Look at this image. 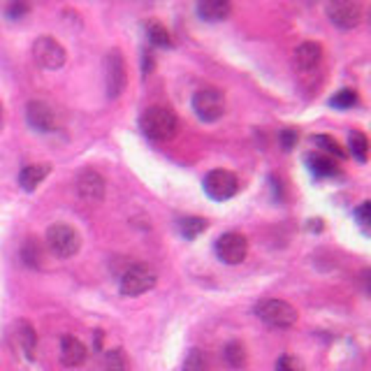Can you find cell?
Wrapping results in <instances>:
<instances>
[{"label": "cell", "mask_w": 371, "mask_h": 371, "mask_svg": "<svg viewBox=\"0 0 371 371\" xmlns=\"http://www.w3.org/2000/svg\"><path fill=\"white\" fill-rule=\"evenodd\" d=\"M21 258L28 267H37L40 265V248H37L35 239H28L21 248Z\"/></svg>", "instance_id": "4316f807"}, {"label": "cell", "mask_w": 371, "mask_h": 371, "mask_svg": "<svg viewBox=\"0 0 371 371\" xmlns=\"http://www.w3.org/2000/svg\"><path fill=\"white\" fill-rule=\"evenodd\" d=\"M158 274L146 265H135L130 267L123 277H121V295L126 297H139L144 292H149L151 288H156Z\"/></svg>", "instance_id": "8992f818"}, {"label": "cell", "mask_w": 371, "mask_h": 371, "mask_svg": "<svg viewBox=\"0 0 371 371\" xmlns=\"http://www.w3.org/2000/svg\"><path fill=\"white\" fill-rule=\"evenodd\" d=\"M139 130L149 139L156 142H168L177 135L179 130V119L170 107H149L142 119H139Z\"/></svg>", "instance_id": "6da1fadb"}, {"label": "cell", "mask_w": 371, "mask_h": 371, "mask_svg": "<svg viewBox=\"0 0 371 371\" xmlns=\"http://www.w3.org/2000/svg\"><path fill=\"white\" fill-rule=\"evenodd\" d=\"M330 21L341 30H353L362 23V5L350 3V0H339L328 5Z\"/></svg>", "instance_id": "30bf717a"}, {"label": "cell", "mask_w": 371, "mask_h": 371, "mask_svg": "<svg viewBox=\"0 0 371 371\" xmlns=\"http://www.w3.org/2000/svg\"><path fill=\"white\" fill-rule=\"evenodd\" d=\"M26 119L37 132H54L59 128V117H56L54 107L44 100H30L26 105Z\"/></svg>", "instance_id": "8fae6325"}, {"label": "cell", "mask_w": 371, "mask_h": 371, "mask_svg": "<svg viewBox=\"0 0 371 371\" xmlns=\"http://www.w3.org/2000/svg\"><path fill=\"white\" fill-rule=\"evenodd\" d=\"M179 230H181V234L186 239H195L197 234H202L204 230H207V221L197 219V216H188V219H183L179 223Z\"/></svg>", "instance_id": "7402d4cb"}, {"label": "cell", "mask_w": 371, "mask_h": 371, "mask_svg": "<svg viewBox=\"0 0 371 371\" xmlns=\"http://www.w3.org/2000/svg\"><path fill=\"white\" fill-rule=\"evenodd\" d=\"M33 59L40 68L44 70H59L66 66L68 51L66 47L51 35H40L33 42Z\"/></svg>", "instance_id": "5b68a950"}, {"label": "cell", "mask_w": 371, "mask_h": 371, "mask_svg": "<svg viewBox=\"0 0 371 371\" xmlns=\"http://www.w3.org/2000/svg\"><path fill=\"white\" fill-rule=\"evenodd\" d=\"M105 190H107L105 179L95 170H84L79 179H77V193L84 197L86 202H102Z\"/></svg>", "instance_id": "7c38bea8"}, {"label": "cell", "mask_w": 371, "mask_h": 371, "mask_svg": "<svg viewBox=\"0 0 371 371\" xmlns=\"http://www.w3.org/2000/svg\"><path fill=\"white\" fill-rule=\"evenodd\" d=\"M357 102V93L353 88H341L339 93H334V98L330 100L332 107H337V110H348V107H353Z\"/></svg>", "instance_id": "484cf974"}, {"label": "cell", "mask_w": 371, "mask_h": 371, "mask_svg": "<svg viewBox=\"0 0 371 371\" xmlns=\"http://www.w3.org/2000/svg\"><path fill=\"white\" fill-rule=\"evenodd\" d=\"M230 12H232V5L228 0H202V3H197V14L204 21H225Z\"/></svg>", "instance_id": "9a60e30c"}, {"label": "cell", "mask_w": 371, "mask_h": 371, "mask_svg": "<svg viewBox=\"0 0 371 371\" xmlns=\"http://www.w3.org/2000/svg\"><path fill=\"white\" fill-rule=\"evenodd\" d=\"M237 190H239V181H237V177L228 170H211L209 174L204 177V193L216 202L230 200V197L237 195Z\"/></svg>", "instance_id": "ba28073f"}, {"label": "cell", "mask_w": 371, "mask_h": 371, "mask_svg": "<svg viewBox=\"0 0 371 371\" xmlns=\"http://www.w3.org/2000/svg\"><path fill=\"white\" fill-rule=\"evenodd\" d=\"M216 255L225 265H239L248 255V241L239 232H225L216 239Z\"/></svg>", "instance_id": "9c48e42d"}, {"label": "cell", "mask_w": 371, "mask_h": 371, "mask_svg": "<svg viewBox=\"0 0 371 371\" xmlns=\"http://www.w3.org/2000/svg\"><path fill=\"white\" fill-rule=\"evenodd\" d=\"M51 168L47 163H40V165H26L21 170V174H19V186H21L23 190H35L37 186H40L44 179L49 177Z\"/></svg>", "instance_id": "2e32d148"}, {"label": "cell", "mask_w": 371, "mask_h": 371, "mask_svg": "<svg viewBox=\"0 0 371 371\" xmlns=\"http://www.w3.org/2000/svg\"><path fill=\"white\" fill-rule=\"evenodd\" d=\"M255 316H258L262 323L270 325V328L288 330L297 323L299 313L295 306L285 302V299H262V302L255 304Z\"/></svg>", "instance_id": "7a4b0ae2"}, {"label": "cell", "mask_w": 371, "mask_h": 371, "mask_svg": "<svg viewBox=\"0 0 371 371\" xmlns=\"http://www.w3.org/2000/svg\"><path fill=\"white\" fill-rule=\"evenodd\" d=\"M181 371H209L207 355H204L200 348H190L188 355H186V360H183Z\"/></svg>", "instance_id": "44dd1931"}, {"label": "cell", "mask_w": 371, "mask_h": 371, "mask_svg": "<svg viewBox=\"0 0 371 371\" xmlns=\"http://www.w3.org/2000/svg\"><path fill=\"white\" fill-rule=\"evenodd\" d=\"M17 341H19V346H21L23 355L28 357V360H35L37 334H35L33 325H30L28 321H19L17 323Z\"/></svg>", "instance_id": "e0dca14e"}, {"label": "cell", "mask_w": 371, "mask_h": 371, "mask_svg": "<svg viewBox=\"0 0 371 371\" xmlns=\"http://www.w3.org/2000/svg\"><path fill=\"white\" fill-rule=\"evenodd\" d=\"M193 112L204 123H216L225 114V98H223L219 88L204 86L193 95Z\"/></svg>", "instance_id": "277c9868"}, {"label": "cell", "mask_w": 371, "mask_h": 371, "mask_svg": "<svg viewBox=\"0 0 371 371\" xmlns=\"http://www.w3.org/2000/svg\"><path fill=\"white\" fill-rule=\"evenodd\" d=\"M306 163H309V168L316 177H334L339 172L337 163L332 161L330 156H323V153H309V156H306Z\"/></svg>", "instance_id": "ac0fdd59"}, {"label": "cell", "mask_w": 371, "mask_h": 371, "mask_svg": "<svg viewBox=\"0 0 371 371\" xmlns=\"http://www.w3.org/2000/svg\"><path fill=\"white\" fill-rule=\"evenodd\" d=\"M105 367H107V371H130V362H128L123 350L117 348V350H110V353H107Z\"/></svg>", "instance_id": "603a6c76"}, {"label": "cell", "mask_w": 371, "mask_h": 371, "mask_svg": "<svg viewBox=\"0 0 371 371\" xmlns=\"http://www.w3.org/2000/svg\"><path fill=\"white\" fill-rule=\"evenodd\" d=\"M47 246L56 258L68 260L79 253L81 237L72 225H68V223H54V225L47 230Z\"/></svg>", "instance_id": "3957f363"}, {"label": "cell", "mask_w": 371, "mask_h": 371, "mask_svg": "<svg viewBox=\"0 0 371 371\" xmlns=\"http://www.w3.org/2000/svg\"><path fill=\"white\" fill-rule=\"evenodd\" d=\"M0 128H3V105H0Z\"/></svg>", "instance_id": "1f68e13d"}, {"label": "cell", "mask_w": 371, "mask_h": 371, "mask_svg": "<svg viewBox=\"0 0 371 371\" xmlns=\"http://www.w3.org/2000/svg\"><path fill=\"white\" fill-rule=\"evenodd\" d=\"M23 14H28V5L23 3H12L8 8V17L10 19H21Z\"/></svg>", "instance_id": "f546056e"}, {"label": "cell", "mask_w": 371, "mask_h": 371, "mask_svg": "<svg viewBox=\"0 0 371 371\" xmlns=\"http://www.w3.org/2000/svg\"><path fill=\"white\" fill-rule=\"evenodd\" d=\"M348 146H350V153H353L357 161L367 163V158H369V139H367L364 132L355 130L353 135H350V139H348Z\"/></svg>", "instance_id": "ffe728a7"}, {"label": "cell", "mask_w": 371, "mask_h": 371, "mask_svg": "<svg viewBox=\"0 0 371 371\" xmlns=\"http://www.w3.org/2000/svg\"><path fill=\"white\" fill-rule=\"evenodd\" d=\"M369 209H371V204H369V202H362V207H360V209H355V216H357V221L362 223V228H367V225H369Z\"/></svg>", "instance_id": "4dcf8cb0"}, {"label": "cell", "mask_w": 371, "mask_h": 371, "mask_svg": "<svg viewBox=\"0 0 371 371\" xmlns=\"http://www.w3.org/2000/svg\"><path fill=\"white\" fill-rule=\"evenodd\" d=\"M128 84V70H126V61L123 54L119 49H112L105 59V86H107V95L112 100H117L121 93L126 91Z\"/></svg>", "instance_id": "52a82bcc"}, {"label": "cell", "mask_w": 371, "mask_h": 371, "mask_svg": "<svg viewBox=\"0 0 371 371\" xmlns=\"http://www.w3.org/2000/svg\"><path fill=\"white\" fill-rule=\"evenodd\" d=\"M223 362H225L230 369L246 367V348H244V343L230 341L228 346L223 348Z\"/></svg>", "instance_id": "d6986e66"}, {"label": "cell", "mask_w": 371, "mask_h": 371, "mask_svg": "<svg viewBox=\"0 0 371 371\" xmlns=\"http://www.w3.org/2000/svg\"><path fill=\"white\" fill-rule=\"evenodd\" d=\"M146 33H149V42L156 44V47H170V44H172L168 28L161 26V23H149V26H146Z\"/></svg>", "instance_id": "d4e9b609"}, {"label": "cell", "mask_w": 371, "mask_h": 371, "mask_svg": "<svg viewBox=\"0 0 371 371\" xmlns=\"http://www.w3.org/2000/svg\"><path fill=\"white\" fill-rule=\"evenodd\" d=\"M86 357H88V350L81 339H77L72 334H66L61 339V362L66 364V367L70 369L81 367V364L86 362Z\"/></svg>", "instance_id": "4fadbf2b"}, {"label": "cell", "mask_w": 371, "mask_h": 371, "mask_svg": "<svg viewBox=\"0 0 371 371\" xmlns=\"http://www.w3.org/2000/svg\"><path fill=\"white\" fill-rule=\"evenodd\" d=\"M313 144L318 146V149H323L328 156H337V158H346V151L339 146V142L337 139H332V137H328V135H316L313 137Z\"/></svg>", "instance_id": "cb8c5ba5"}, {"label": "cell", "mask_w": 371, "mask_h": 371, "mask_svg": "<svg viewBox=\"0 0 371 371\" xmlns=\"http://www.w3.org/2000/svg\"><path fill=\"white\" fill-rule=\"evenodd\" d=\"M295 144H297V130H292V128H285V130L281 132V146H283V151H290Z\"/></svg>", "instance_id": "f1b7e54d"}, {"label": "cell", "mask_w": 371, "mask_h": 371, "mask_svg": "<svg viewBox=\"0 0 371 371\" xmlns=\"http://www.w3.org/2000/svg\"><path fill=\"white\" fill-rule=\"evenodd\" d=\"M277 371H304V364L292 355H283L279 357L277 362Z\"/></svg>", "instance_id": "83f0119b"}, {"label": "cell", "mask_w": 371, "mask_h": 371, "mask_svg": "<svg viewBox=\"0 0 371 371\" xmlns=\"http://www.w3.org/2000/svg\"><path fill=\"white\" fill-rule=\"evenodd\" d=\"M295 68L302 70V72H309L323 61V47L318 42H302L295 49Z\"/></svg>", "instance_id": "5bb4252c"}]
</instances>
